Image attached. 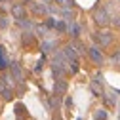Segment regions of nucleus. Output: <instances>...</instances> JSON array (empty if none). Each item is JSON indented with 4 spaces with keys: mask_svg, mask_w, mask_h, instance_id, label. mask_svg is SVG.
Returning <instances> with one entry per match:
<instances>
[{
    "mask_svg": "<svg viewBox=\"0 0 120 120\" xmlns=\"http://www.w3.org/2000/svg\"><path fill=\"white\" fill-rule=\"evenodd\" d=\"M94 21H95L99 27H107V25L111 23V15H109V11L105 10V8H101V6H97V8L94 10Z\"/></svg>",
    "mask_w": 120,
    "mask_h": 120,
    "instance_id": "obj_1",
    "label": "nucleus"
},
{
    "mask_svg": "<svg viewBox=\"0 0 120 120\" xmlns=\"http://www.w3.org/2000/svg\"><path fill=\"white\" fill-rule=\"evenodd\" d=\"M94 40H95V44H99L101 48H105V46H109V44L112 42V33H109V31L94 33Z\"/></svg>",
    "mask_w": 120,
    "mask_h": 120,
    "instance_id": "obj_2",
    "label": "nucleus"
},
{
    "mask_svg": "<svg viewBox=\"0 0 120 120\" xmlns=\"http://www.w3.org/2000/svg\"><path fill=\"white\" fill-rule=\"evenodd\" d=\"M10 11H11V17L17 19V21H23L25 15H27V8H25V4H13V6L10 8Z\"/></svg>",
    "mask_w": 120,
    "mask_h": 120,
    "instance_id": "obj_3",
    "label": "nucleus"
},
{
    "mask_svg": "<svg viewBox=\"0 0 120 120\" xmlns=\"http://www.w3.org/2000/svg\"><path fill=\"white\" fill-rule=\"evenodd\" d=\"M88 55H90V59L95 63V65H101L103 61H105V57H103V53H101V50L97 48V46H92L88 50Z\"/></svg>",
    "mask_w": 120,
    "mask_h": 120,
    "instance_id": "obj_4",
    "label": "nucleus"
},
{
    "mask_svg": "<svg viewBox=\"0 0 120 120\" xmlns=\"http://www.w3.org/2000/svg\"><path fill=\"white\" fill-rule=\"evenodd\" d=\"M90 90H92V92L95 94V95H103V76L101 74H97V76L92 80V84H90Z\"/></svg>",
    "mask_w": 120,
    "mask_h": 120,
    "instance_id": "obj_5",
    "label": "nucleus"
},
{
    "mask_svg": "<svg viewBox=\"0 0 120 120\" xmlns=\"http://www.w3.org/2000/svg\"><path fill=\"white\" fill-rule=\"evenodd\" d=\"M63 53H65V57H67V61H76V57H78L76 44H67V46L63 48Z\"/></svg>",
    "mask_w": 120,
    "mask_h": 120,
    "instance_id": "obj_6",
    "label": "nucleus"
},
{
    "mask_svg": "<svg viewBox=\"0 0 120 120\" xmlns=\"http://www.w3.org/2000/svg\"><path fill=\"white\" fill-rule=\"evenodd\" d=\"M65 92H67V80L57 76V80L53 82V94L55 95H65Z\"/></svg>",
    "mask_w": 120,
    "mask_h": 120,
    "instance_id": "obj_7",
    "label": "nucleus"
},
{
    "mask_svg": "<svg viewBox=\"0 0 120 120\" xmlns=\"http://www.w3.org/2000/svg\"><path fill=\"white\" fill-rule=\"evenodd\" d=\"M8 67H10V59L6 55V48L0 46V71H6Z\"/></svg>",
    "mask_w": 120,
    "mask_h": 120,
    "instance_id": "obj_8",
    "label": "nucleus"
},
{
    "mask_svg": "<svg viewBox=\"0 0 120 120\" xmlns=\"http://www.w3.org/2000/svg\"><path fill=\"white\" fill-rule=\"evenodd\" d=\"M31 10L34 15H44V13L48 11V6L46 4H36V2H31Z\"/></svg>",
    "mask_w": 120,
    "mask_h": 120,
    "instance_id": "obj_9",
    "label": "nucleus"
},
{
    "mask_svg": "<svg viewBox=\"0 0 120 120\" xmlns=\"http://www.w3.org/2000/svg\"><path fill=\"white\" fill-rule=\"evenodd\" d=\"M10 69H11V74H13V76H15L17 80H23V71H21L19 63H11V65H10Z\"/></svg>",
    "mask_w": 120,
    "mask_h": 120,
    "instance_id": "obj_10",
    "label": "nucleus"
},
{
    "mask_svg": "<svg viewBox=\"0 0 120 120\" xmlns=\"http://www.w3.org/2000/svg\"><path fill=\"white\" fill-rule=\"evenodd\" d=\"M78 31H80V29H78V25L74 23L72 19H69V33H71L72 36H76V34H78Z\"/></svg>",
    "mask_w": 120,
    "mask_h": 120,
    "instance_id": "obj_11",
    "label": "nucleus"
},
{
    "mask_svg": "<svg viewBox=\"0 0 120 120\" xmlns=\"http://www.w3.org/2000/svg\"><path fill=\"white\" fill-rule=\"evenodd\" d=\"M42 52L44 53H48V52H52V48H55V42H42Z\"/></svg>",
    "mask_w": 120,
    "mask_h": 120,
    "instance_id": "obj_12",
    "label": "nucleus"
},
{
    "mask_svg": "<svg viewBox=\"0 0 120 120\" xmlns=\"http://www.w3.org/2000/svg\"><path fill=\"white\" fill-rule=\"evenodd\" d=\"M2 95H4V99H6V101L13 99V92H11V88H10V90H8V88H4V90H2Z\"/></svg>",
    "mask_w": 120,
    "mask_h": 120,
    "instance_id": "obj_13",
    "label": "nucleus"
},
{
    "mask_svg": "<svg viewBox=\"0 0 120 120\" xmlns=\"http://www.w3.org/2000/svg\"><path fill=\"white\" fill-rule=\"evenodd\" d=\"M33 42H34V38H33L31 34H29V33H27V34H23V44H27V46H31Z\"/></svg>",
    "mask_w": 120,
    "mask_h": 120,
    "instance_id": "obj_14",
    "label": "nucleus"
},
{
    "mask_svg": "<svg viewBox=\"0 0 120 120\" xmlns=\"http://www.w3.org/2000/svg\"><path fill=\"white\" fill-rule=\"evenodd\" d=\"M111 59H112V63H114V65H120V50H116V52L112 53Z\"/></svg>",
    "mask_w": 120,
    "mask_h": 120,
    "instance_id": "obj_15",
    "label": "nucleus"
},
{
    "mask_svg": "<svg viewBox=\"0 0 120 120\" xmlns=\"http://www.w3.org/2000/svg\"><path fill=\"white\" fill-rule=\"evenodd\" d=\"M95 118H97V120H105V118H107V112H105V111H99V112H95Z\"/></svg>",
    "mask_w": 120,
    "mask_h": 120,
    "instance_id": "obj_16",
    "label": "nucleus"
},
{
    "mask_svg": "<svg viewBox=\"0 0 120 120\" xmlns=\"http://www.w3.org/2000/svg\"><path fill=\"white\" fill-rule=\"evenodd\" d=\"M6 27H8V17L2 15V17H0V29H6Z\"/></svg>",
    "mask_w": 120,
    "mask_h": 120,
    "instance_id": "obj_17",
    "label": "nucleus"
},
{
    "mask_svg": "<svg viewBox=\"0 0 120 120\" xmlns=\"http://www.w3.org/2000/svg\"><path fill=\"white\" fill-rule=\"evenodd\" d=\"M42 67H44V57H40V61L36 63V67H34V71L38 72V71H42Z\"/></svg>",
    "mask_w": 120,
    "mask_h": 120,
    "instance_id": "obj_18",
    "label": "nucleus"
},
{
    "mask_svg": "<svg viewBox=\"0 0 120 120\" xmlns=\"http://www.w3.org/2000/svg\"><path fill=\"white\" fill-rule=\"evenodd\" d=\"M6 88V80H2V78H0V94H2V90Z\"/></svg>",
    "mask_w": 120,
    "mask_h": 120,
    "instance_id": "obj_19",
    "label": "nucleus"
},
{
    "mask_svg": "<svg viewBox=\"0 0 120 120\" xmlns=\"http://www.w3.org/2000/svg\"><path fill=\"white\" fill-rule=\"evenodd\" d=\"M31 2H33V0H25V4H31Z\"/></svg>",
    "mask_w": 120,
    "mask_h": 120,
    "instance_id": "obj_20",
    "label": "nucleus"
},
{
    "mask_svg": "<svg viewBox=\"0 0 120 120\" xmlns=\"http://www.w3.org/2000/svg\"><path fill=\"white\" fill-rule=\"evenodd\" d=\"M0 2H4V0H0Z\"/></svg>",
    "mask_w": 120,
    "mask_h": 120,
    "instance_id": "obj_21",
    "label": "nucleus"
}]
</instances>
